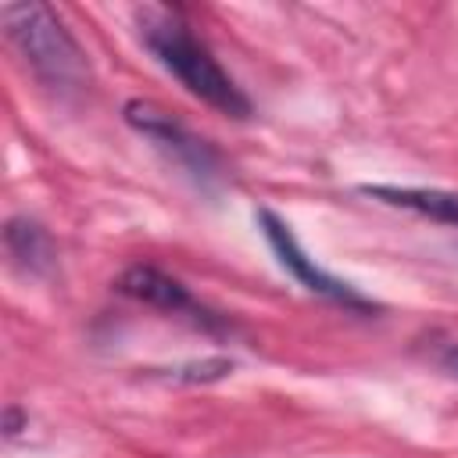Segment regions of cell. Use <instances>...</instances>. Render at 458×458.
Returning a JSON list of instances; mask_svg holds the SVG:
<instances>
[{
	"label": "cell",
	"mask_w": 458,
	"mask_h": 458,
	"mask_svg": "<svg viewBox=\"0 0 458 458\" xmlns=\"http://www.w3.org/2000/svg\"><path fill=\"white\" fill-rule=\"evenodd\" d=\"M136 29L150 57L200 104L225 118H250V100L236 86V79L218 64V57L208 50L204 39L193 36V29L168 7H136Z\"/></svg>",
	"instance_id": "obj_1"
},
{
	"label": "cell",
	"mask_w": 458,
	"mask_h": 458,
	"mask_svg": "<svg viewBox=\"0 0 458 458\" xmlns=\"http://www.w3.org/2000/svg\"><path fill=\"white\" fill-rule=\"evenodd\" d=\"M0 18L11 47L47 89L72 97L89 86V61L82 47L47 4H4Z\"/></svg>",
	"instance_id": "obj_2"
},
{
	"label": "cell",
	"mask_w": 458,
	"mask_h": 458,
	"mask_svg": "<svg viewBox=\"0 0 458 458\" xmlns=\"http://www.w3.org/2000/svg\"><path fill=\"white\" fill-rule=\"evenodd\" d=\"M125 122L140 136H147L175 168H182L186 175H193L200 186H211L222 175L218 154L208 147V140L193 136L182 122H175L172 114H165L161 107L143 104V100H129L125 104Z\"/></svg>",
	"instance_id": "obj_3"
},
{
	"label": "cell",
	"mask_w": 458,
	"mask_h": 458,
	"mask_svg": "<svg viewBox=\"0 0 458 458\" xmlns=\"http://www.w3.org/2000/svg\"><path fill=\"white\" fill-rule=\"evenodd\" d=\"M258 225H261V233H265L272 254L279 258V265H283L304 290H311V293H318V297H326V301H333V304L354 308V311H372V308H376L361 290H354L351 283H344V279H336L333 272H326L315 258H308V250L301 247V240L293 236V229H290L276 211L261 208V211H258Z\"/></svg>",
	"instance_id": "obj_4"
},
{
	"label": "cell",
	"mask_w": 458,
	"mask_h": 458,
	"mask_svg": "<svg viewBox=\"0 0 458 458\" xmlns=\"http://www.w3.org/2000/svg\"><path fill=\"white\" fill-rule=\"evenodd\" d=\"M118 293H125V297H132V301H140L147 308H157V311H168V315H182V318H190L193 326H200L208 333H215V329L225 326L179 279H172L168 272H161L154 265H132V268H125L118 276Z\"/></svg>",
	"instance_id": "obj_5"
},
{
	"label": "cell",
	"mask_w": 458,
	"mask_h": 458,
	"mask_svg": "<svg viewBox=\"0 0 458 458\" xmlns=\"http://www.w3.org/2000/svg\"><path fill=\"white\" fill-rule=\"evenodd\" d=\"M365 197H376L390 208H404L444 225H458V193L437 186H361Z\"/></svg>",
	"instance_id": "obj_6"
},
{
	"label": "cell",
	"mask_w": 458,
	"mask_h": 458,
	"mask_svg": "<svg viewBox=\"0 0 458 458\" xmlns=\"http://www.w3.org/2000/svg\"><path fill=\"white\" fill-rule=\"evenodd\" d=\"M4 243L11 261L29 276H47L54 268V243L47 229L32 218H11L4 229Z\"/></svg>",
	"instance_id": "obj_7"
},
{
	"label": "cell",
	"mask_w": 458,
	"mask_h": 458,
	"mask_svg": "<svg viewBox=\"0 0 458 458\" xmlns=\"http://www.w3.org/2000/svg\"><path fill=\"white\" fill-rule=\"evenodd\" d=\"M21 426L29 429V415H25L18 404H7V411H4V437L14 440V437L21 433Z\"/></svg>",
	"instance_id": "obj_8"
},
{
	"label": "cell",
	"mask_w": 458,
	"mask_h": 458,
	"mask_svg": "<svg viewBox=\"0 0 458 458\" xmlns=\"http://www.w3.org/2000/svg\"><path fill=\"white\" fill-rule=\"evenodd\" d=\"M440 365H444V369H447V372H451V376L458 379V347L444 351V354H440Z\"/></svg>",
	"instance_id": "obj_9"
}]
</instances>
